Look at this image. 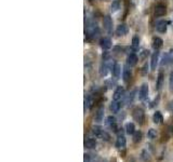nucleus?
<instances>
[{
  "label": "nucleus",
  "instance_id": "nucleus-1",
  "mask_svg": "<svg viewBox=\"0 0 173 162\" xmlns=\"http://www.w3.org/2000/svg\"><path fill=\"white\" fill-rule=\"evenodd\" d=\"M92 133L96 138H101L103 140H109V134L106 131H104L99 125H93L92 127Z\"/></svg>",
  "mask_w": 173,
  "mask_h": 162
},
{
  "label": "nucleus",
  "instance_id": "nucleus-2",
  "mask_svg": "<svg viewBox=\"0 0 173 162\" xmlns=\"http://www.w3.org/2000/svg\"><path fill=\"white\" fill-rule=\"evenodd\" d=\"M132 116H133L134 121H136L138 124H143V122H144L145 114H144V110H143L142 108H140V107L135 108V109L133 110V114H132Z\"/></svg>",
  "mask_w": 173,
  "mask_h": 162
},
{
  "label": "nucleus",
  "instance_id": "nucleus-3",
  "mask_svg": "<svg viewBox=\"0 0 173 162\" xmlns=\"http://www.w3.org/2000/svg\"><path fill=\"white\" fill-rule=\"evenodd\" d=\"M118 133V136H117V139H116V147L117 149H119V150H122V149L125 148V146H127V139H125L124 135H123L122 133H120V132H117Z\"/></svg>",
  "mask_w": 173,
  "mask_h": 162
},
{
  "label": "nucleus",
  "instance_id": "nucleus-4",
  "mask_svg": "<svg viewBox=\"0 0 173 162\" xmlns=\"http://www.w3.org/2000/svg\"><path fill=\"white\" fill-rule=\"evenodd\" d=\"M105 124L107 125L109 129H112V131L118 132V127H117V120L114 116H108L105 120Z\"/></svg>",
  "mask_w": 173,
  "mask_h": 162
},
{
  "label": "nucleus",
  "instance_id": "nucleus-5",
  "mask_svg": "<svg viewBox=\"0 0 173 162\" xmlns=\"http://www.w3.org/2000/svg\"><path fill=\"white\" fill-rule=\"evenodd\" d=\"M123 97H124V88L123 86H117V89L114 92V95H112V101L120 102Z\"/></svg>",
  "mask_w": 173,
  "mask_h": 162
},
{
  "label": "nucleus",
  "instance_id": "nucleus-6",
  "mask_svg": "<svg viewBox=\"0 0 173 162\" xmlns=\"http://www.w3.org/2000/svg\"><path fill=\"white\" fill-rule=\"evenodd\" d=\"M147 95H148V84L143 83L138 91V98L140 101H145L147 98Z\"/></svg>",
  "mask_w": 173,
  "mask_h": 162
},
{
  "label": "nucleus",
  "instance_id": "nucleus-7",
  "mask_svg": "<svg viewBox=\"0 0 173 162\" xmlns=\"http://www.w3.org/2000/svg\"><path fill=\"white\" fill-rule=\"evenodd\" d=\"M103 25H104V28H105V30L107 32H112V19H110L109 15H106L105 17H104V21H103Z\"/></svg>",
  "mask_w": 173,
  "mask_h": 162
},
{
  "label": "nucleus",
  "instance_id": "nucleus-8",
  "mask_svg": "<svg viewBox=\"0 0 173 162\" xmlns=\"http://www.w3.org/2000/svg\"><path fill=\"white\" fill-rule=\"evenodd\" d=\"M110 68H112V66L109 65L108 60H105V62H104L103 64H102L101 69H99V73H101L102 77H105V76L108 73V71H109Z\"/></svg>",
  "mask_w": 173,
  "mask_h": 162
},
{
  "label": "nucleus",
  "instance_id": "nucleus-9",
  "mask_svg": "<svg viewBox=\"0 0 173 162\" xmlns=\"http://www.w3.org/2000/svg\"><path fill=\"white\" fill-rule=\"evenodd\" d=\"M94 120H95V122H99V123L104 120V107L103 106L99 107V109L96 110L95 116H94Z\"/></svg>",
  "mask_w": 173,
  "mask_h": 162
},
{
  "label": "nucleus",
  "instance_id": "nucleus-10",
  "mask_svg": "<svg viewBox=\"0 0 173 162\" xmlns=\"http://www.w3.org/2000/svg\"><path fill=\"white\" fill-rule=\"evenodd\" d=\"M96 146V140L92 137H86L84 138V147L88 149H92Z\"/></svg>",
  "mask_w": 173,
  "mask_h": 162
},
{
  "label": "nucleus",
  "instance_id": "nucleus-11",
  "mask_svg": "<svg viewBox=\"0 0 173 162\" xmlns=\"http://www.w3.org/2000/svg\"><path fill=\"white\" fill-rule=\"evenodd\" d=\"M137 60H138V58H137V56L135 55V54H130L129 56H128V58H127V64L129 65L130 67H133V66H135L136 64H137Z\"/></svg>",
  "mask_w": 173,
  "mask_h": 162
},
{
  "label": "nucleus",
  "instance_id": "nucleus-12",
  "mask_svg": "<svg viewBox=\"0 0 173 162\" xmlns=\"http://www.w3.org/2000/svg\"><path fill=\"white\" fill-rule=\"evenodd\" d=\"M158 60H159V52L156 51L155 53L151 55V60H150V65H151V69L155 70L156 67L158 65Z\"/></svg>",
  "mask_w": 173,
  "mask_h": 162
},
{
  "label": "nucleus",
  "instance_id": "nucleus-13",
  "mask_svg": "<svg viewBox=\"0 0 173 162\" xmlns=\"http://www.w3.org/2000/svg\"><path fill=\"white\" fill-rule=\"evenodd\" d=\"M166 12H167V9L163 4H158V6H156V9H155L156 16H162V15L166 14Z\"/></svg>",
  "mask_w": 173,
  "mask_h": 162
},
{
  "label": "nucleus",
  "instance_id": "nucleus-14",
  "mask_svg": "<svg viewBox=\"0 0 173 162\" xmlns=\"http://www.w3.org/2000/svg\"><path fill=\"white\" fill-rule=\"evenodd\" d=\"M128 27L127 25H124V24H121V25H119L118 27H117L116 29V34L118 35V36H124V35L128 34Z\"/></svg>",
  "mask_w": 173,
  "mask_h": 162
},
{
  "label": "nucleus",
  "instance_id": "nucleus-15",
  "mask_svg": "<svg viewBox=\"0 0 173 162\" xmlns=\"http://www.w3.org/2000/svg\"><path fill=\"white\" fill-rule=\"evenodd\" d=\"M99 43H101V47L103 48L104 50H108L112 48V40H110L109 38H102Z\"/></svg>",
  "mask_w": 173,
  "mask_h": 162
},
{
  "label": "nucleus",
  "instance_id": "nucleus-16",
  "mask_svg": "<svg viewBox=\"0 0 173 162\" xmlns=\"http://www.w3.org/2000/svg\"><path fill=\"white\" fill-rule=\"evenodd\" d=\"M122 78H123V81L128 82L131 78V70L129 69V65L127 64V66H124L122 70Z\"/></svg>",
  "mask_w": 173,
  "mask_h": 162
},
{
  "label": "nucleus",
  "instance_id": "nucleus-17",
  "mask_svg": "<svg viewBox=\"0 0 173 162\" xmlns=\"http://www.w3.org/2000/svg\"><path fill=\"white\" fill-rule=\"evenodd\" d=\"M167 26H168V22L160 21V22H158V23H157L156 28H157V30L159 32H166L167 31Z\"/></svg>",
  "mask_w": 173,
  "mask_h": 162
},
{
  "label": "nucleus",
  "instance_id": "nucleus-18",
  "mask_svg": "<svg viewBox=\"0 0 173 162\" xmlns=\"http://www.w3.org/2000/svg\"><path fill=\"white\" fill-rule=\"evenodd\" d=\"M162 43H163V41H162V39L159 38V37H156V38L153 39V48L156 51H158V50L162 47Z\"/></svg>",
  "mask_w": 173,
  "mask_h": 162
},
{
  "label": "nucleus",
  "instance_id": "nucleus-19",
  "mask_svg": "<svg viewBox=\"0 0 173 162\" xmlns=\"http://www.w3.org/2000/svg\"><path fill=\"white\" fill-rule=\"evenodd\" d=\"M112 76H114L116 79H118L119 77H120V73H121V67L119 64H115L114 66H112Z\"/></svg>",
  "mask_w": 173,
  "mask_h": 162
},
{
  "label": "nucleus",
  "instance_id": "nucleus-20",
  "mask_svg": "<svg viewBox=\"0 0 173 162\" xmlns=\"http://www.w3.org/2000/svg\"><path fill=\"white\" fill-rule=\"evenodd\" d=\"M125 133L129 134V135H133L135 133V125L132 122H128L125 124Z\"/></svg>",
  "mask_w": 173,
  "mask_h": 162
},
{
  "label": "nucleus",
  "instance_id": "nucleus-21",
  "mask_svg": "<svg viewBox=\"0 0 173 162\" xmlns=\"http://www.w3.org/2000/svg\"><path fill=\"white\" fill-rule=\"evenodd\" d=\"M153 121H154V123H156V124H160V123L163 121V117H162L161 112L156 111L153 116Z\"/></svg>",
  "mask_w": 173,
  "mask_h": 162
},
{
  "label": "nucleus",
  "instance_id": "nucleus-22",
  "mask_svg": "<svg viewBox=\"0 0 173 162\" xmlns=\"http://www.w3.org/2000/svg\"><path fill=\"white\" fill-rule=\"evenodd\" d=\"M121 108V103L118 101H112V104H110V109H112V112H118Z\"/></svg>",
  "mask_w": 173,
  "mask_h": 162
},
{
  "label": "nucleus",
  "instance_id": "nucleus-23",
  "mask_svg": "<svg viewBox=\"0 0 173 162\" xmlns=\"http://www.w3.org/2000/svg\"><path fill=\"white\" fill-rule=\"evenodd\" d=\"M92 104H93V99L90 95H86V98H84V110L86 109H90L92 107Z\"/></svg>",
  "mask_w": 173,
  "mask_h": 162
},
{
  "label": "nucleus",
  "instance_id": "nucleus-24",
  "mask_svg": "<svg viewBox=\"0 0 173 162\" xmlns=\"http://www.w3.org/2000/svg\"><path fill=\"white\" fill-rule=\"evenodd\" d=\"M162 82H163V73L160 71L159 73H158V78H157V84H156V89L157 90H160L162 86Z\"/></svg>",
  "mask_w": 173,
  "mask_h": 162
},
{
  "label": "nucleus",
  "instance_id": "nucleus-25",
  "mask_svg": "<svg viewBox=\"0 0 173 162\" xmlns=\"http://www.w3.org/2000/svg\"><path fill=\"white\" fill-rule=\"evenodd\" d=\"M138 47H140V39L137 36H134L132 38V49L136 51V50H138Z\"/></svg>",
  "mask_w": 173,
  "mask_h": 162
},
{
  "label": "nucleus",
  "instance_id": "nucleus-26",
  "mask_svg": "<svg viewBox=\"0 0 173 162\" xmlns=\"http://www.w3.org/2000/svg\"><path fill=\"white\" fill-rule=\"evenodd\" d=\"M134 94H135V91H132V92L127 96V98H125V104H127V105H131V104L133 103L134 96H135Z\"/></svg>",
  "mask_w": 173,
  "mask_h": 162
},
{
  "label": "nucleus",
  "instance_id": "nucleus-27",
  "mask_svg": "<svg viewBox=\"0 0 173 162\" xmlns=\"http://www.w3.org/2000/svg\"><path fill=\"white\" fill-rule=\"evenodd\" d=\"M147 137L149 139H155L157 137V131L155 129H149L148 132H147Z\"/></svg>",
  "mask_w": 173,
  "mask_h": 162
},
{
  "label": "nucleus",
  "instance_id": "nucleus-28",
  "mask_svg": "<svg viewBox=\"0 0 173 162\" xmlns=\"http://www.w3.org/2000/svg\"><path fill=\"white\" fill-rule=\"evenodd\" d=\"M110 9H112V12H117V11L120 9V3H119V1H117V0L112 1V4H110Z\"/></svg>",
  "mask_w": 173,
  "mask_h": 162
},
{
  "label": "nucleus",
  "instance_id": "nucleus-29",
  "mask_svg": "<svg viewBox=\"0 0 173 162\" xmlns=\"http://www.w3.org/2000/svg\"><path fill=\"white\" fill-rule=\"evenodd\" d=\"M142 139V132L141 131H135V133L133 134V142L138 143Z\"/></svg>",
  "mask_w": 173,
  "mask_h": 162
},
{
  "label": "nucleus",
  "instance_id": "nucleus-30",
  "mask_svg": "<svg viewBox=\"0 0 173 162\" xmlns=\"http://www.w3.org/2000/svg\"><path fill=\"white\" fill-rule=\"evenodd\" d=\"M141 158H142V160L144 162L149 161V159H150V157H149V153L147 152L146 150H143L142 151V156H141Z\"/></svg>",
  "mask_w": 173,
  "mask_h": 162
},
{
  "label": "nucleus",
  "instance_id": "nucleus-31",
  "mask_svg": "<svg viewBox=\"0 0 173 162\" xmlns=\"http://www.w3.org/2000/svg\"><path fill=\"white\" fill-rule=\"evenodd\" d=\"M148 55H149V51L148 50H145V51H143L142 53H141L140 57H141V60H145V58H146Z\"/></svg>",
  "mask_w": 173,
  "mask_h": 162
},
{
  "label": "nucleus",
  "instance_id": "nucleus-32",
  "mask_svg": "<svg viewBox=\"0 0 173 162\" xmlns=\"http://www.w3.org/2000/svg\"><path fill=\"white\" fill-rule=\"evenodd\" d=\"M147 73H148V66H147V65H145V66L143 67L142 73H143V75H146Z\"/></svg>",
  "mask_w": 173,
  "mask_h": 162
},
{
  "label": "nucleus",
  "instance_id": "nucleus-33",
  "mask_svg": "<svg viewBox=\"0 0 173 162\" xmlns=\"http://www.w3.org/2000/svg\"><path fill=\"white\" fill-rule=\"evenodd\" d=\"M168 109L173 112V101H171L170 103L168 104Z\"/></svg>",
  "mask_w": 173,
  "mask_h": 162
},
{
  "label": "nucleus",
  "instance_id": "nucleus-34",
  "mask_svg": "<svg viewBox=\"0 0 173 162\" xmlns=\"http://www.w3.org/2000/svg\"><path fill=\"white\" fill-rule=\"evenodd\" d=\"M83 162H90V156H89L88 153H84V159H83Z\"/></svg>",
  "mask_w": 173,
  "mask_h": 162
},
{
  "label": "nucleus",
  "instance_id": "nucleus-35",
  "mask_svg": "<svg viewBox=\"0 0 173 162\" xmlns=\"http://www.w3.org/2000/svg\"><path fill=\"white\" fill-rule=\"evenodd\" d=\"M168 54H169V58H170V62L172 63L173 62V50H171L170 53H168Z\"/></svg>",
  "mask_w": 173,
  "mask_h": 162
},
{
  "label": "nucleus",
  "instance_id": "nucleus-36",
  "mask_svg": "<svg viewBox=\"0 0 173 162\" xmlns=\"http://www.w3.org/2000/svg\"><path fill=\"white\" fill-rule=\"evenodd\" d=\"M90 1H93V0H90Z\"/></svg>",
  "mask_w": 173,
  "mask_h": 162
},
{
  "label": "nucleus",
  "instance_id": "nucleus-37",
  "mask_svg": "<svg viewBox=\"0 0 173 162\" xmlns=\"http://www.w3.org/2000/svg\"><path fill=\"white\" fill-rule=\"evenodd\" d=\"M172 75H173V73H172Z\"/></svg>",
  "mask_w": 173,
  "mask_h": 162
}]
</instances>
